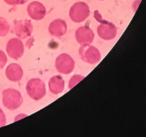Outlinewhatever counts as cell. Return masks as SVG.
<instances>
[{
	"label": "cell",
	"instance_id": "6da1fadb",
	"mask_svg": "<svg viewBox=\"0 0 146 137\" xmlns=\"http://www.w3.org/2000/svg\"><path fill=\"white\" fill-rule=\"evenodd\" d=\"M3 105L10 111H14L19 108L23 103L21 93L14 88H7L2 92Z\"/></svg>",
	"mask_w": 146,
	"mask_h": 137
},
{
	"label": "cell",
	"instance_id": "30bf717a",
	"mask_svg": "<svg viewBox=\"0 0 146 137\" xmlns=\"http://www.w3.org/2000/svg\"><path fill=\"white\" fill-rule=\"evenodd\" d=\"M29 16L32 19L39 21L43 19L46 14V9L42 3L34 1L30 3L27 9Z\"/></svg>",
	"mask_w": 146,
	"mask_h": 137
},
{
	"label": "cell",
	"instance_id": "52a82bcc",
	"mask_svg": "<svg viewBox=\"0 0 146 137\" xmlns=\"http://www.w3.org/2000/svg\"><path fill=\"white\" fill-rule=\"evenodd\" d=\"M6 51L7 54L13 59L18 60L21 58L24 53V46L21 39L12 38L9 40L6 47Z\"/></svg>",
	"mask_w": 146,
	"mask_h": 137
},
{
	"label": "cell",
	"instance_id": "d6986e66",
	"mask_svg": "<svg viewBox=\"0 0 146 137\" xmlns=\"http://www.w3.org/2000/svg\"><path fill=\"white\" fill-rule=\"evenodd\" d=\"M100 1H104V0H100Z\"/></svg>",
	"mask_w": 146,
	"mask_h": 137
},
{
	"label": "cell",
	"instance_id": "7c38bea8",
	"mask_svg": "<svg viewBox=\"0 0 146 137\" xmlns=\"http://www.w3.org/2000/svg\"><path fill=\"white\" fill-rule=\"evenodd\" d=\"M6 76L12 82H18L22 78L24 71L21 66L16 63H12L8 65L6 68Z\"/></svg>",
	"mask_w": 146,
	"mask_h": 137
},
{
	"label": "cell",
	"instance_id": "277c9868",
	"mask_svg": "<svg viewBox=\"0 0 146 137\" xmlns=\"http://www.w3.org/2000/svg\"><path fill=\"white\" fill-rule=\"evenodd\" d=\"M79 54L82 61L92 65L98 64L101 59L100 51L91 44L81 46L79 49Z\"/></svg>",
	"mask_w": 146,
	"mask_h": 137
},
{
	"label": "cell",
	"instance_id": "e0dca14e",
	"mask_svg": "<svg viewBox=\"0 0 146 137\" xmlns=\"http://www.w3.org/2000/svg\"><path fill=\"white\" fill-rule=\"evenodd\" d=\"M7 124V118L3 110L0 108V127H2Z\"/></svg>",
	"mask_w": 146,
	"mask_h": 137
},
{
	"label": "cell",
	"instance_id": "4fadbf2b",
	"mask_svg": "<svg viewBox=\"0 0 146 137\" xmlns=\"http://www.w3.org/2000/svg\"><path fill=\"white\" fill-rule=\"evenodd\" d=\"M64 86L65 82L64 78L59 75L54 76L48 81V88L50 91L55 95L62 93L64 90Z\"/></svg>",
	"mask_w": 146,
	"mask_h": 137
},
{
	"label": "cell",
	"instance_id": "9c48e42d",
	"mask_svg": "<svg viewBox=\"0 0 146 137\" xmlns=\"http://www.w3.org/2000/svg\"><path fill=\"white\" fill-rule=\"evenodd\" d=\"M95 34L90 27L84 26L77 29L75 33V38L81 46L90 45L93 43Z\"/></svg>",
	"mask_w": 146,
	"mask_h": 137
},
{
	"label": "cell",
	"instance_id": "9a60e30c",
	"mask_svg": "<svg viewBox=\"0 0 146 137\" xmlns=\"http://www.w3.org/2000/svg\"><path fill=\"white\" fill-rule=\"evenodd\" d=\"M84 78V76L78 75V74L73 76L69 81V84H68V88H69L70 89H71V88H72L73 87L75 86L78 83H79L80 81H81Z\"/></svg>",
	"mask_w": 146,
	"mask_h": 137
},
{
	"label": "cell",
	"instance_id": "5bb4252c",
	"mask_svg": "<svg viewBox=\"0 0 146 137\" xmlns=\"http://www.w3.org/2000/svg\"><path fill=\"white\" fill-rule=\"evenodd\" d=\"M10 26L4 17H0V37H5L9 31Z\"/></svg>",
	"mask_w": 146,
	"mask_h": 137
},
{
	"label": "cell",
	"instance_id": "8fae6325",
	"mask_svg": "<svg viewBox=\"0 0 146 137\" xmlns=\"http://www.w3.org/2000/svg\"><path fill=\"white\" fill-rule=\"evenodd\" d=\"M67 24L64 20L57 19L54 20L48 26V32L55 37H61L67 32Z\"/></svg>",
	"mask_w": 146,
	"mask_h": 137
},
{
	"label": "cell",
	"instance_id": "5b68a950",
	"mask_svg": "<svg viewBox=\"0 0 146 137\" xmlns=\"http://www.w3.org/2000/svg\"><path fill=\"white\" fill-rule=\"evenodd\" d=\"M55 67L60 74H69L75 68V61L69 54L64 53L58 55L56 58Z\"/></svg>",
	"mask_w": 146,
	"mask_h": 137
},
{
	"label": "cell",
	"instance_id": "2e32d148",
	"mask_svg": "<svg viewBox=\"0 0 146 137\" xmlns=\"http://www.w3.org/2000/svg\"><path fill=\"white\" fill-rule=\"evenodd\" d=\"M7 62V57L5 53L0 50V69L3 68Z\"/></svg>",
	"mask_w": 146,
	"mask_h": 137
},
{
	"label": "cell",
	"instance_id": "ba28073f",
	"mask_svg": "<svg viewBox=\"0 0 146 137\" xmlns=\"http://www.w3.org/2000/svg\"><path fill=\"white\" fill-rule=\"evenodd\" d=\"M97 32L100 38L106 41H110L115 38L118 29L113 23L104 21L98 27Z\"/></svg>",
	"mask_w": 146,
	"mask_h": 137
},
{
	"label": "cell",
	"instance_id": "8992f818",
	"mask_svg": "<svg viewBox=\"0 0 146 137\" xmlns=\"http://www.w3.org/2000/svg\"><path fill=\"white\" fill-rule=\"evenodd\" d=\"M34 31V27L31 20L22 19L14 21V32L20 39H25L31 37Z\"/></svg>",
	"mask_w": 146,
	"mask_h": 137
},
{
	"label": "cell",
	"instance_id": "7a4b0ae2",
	"mask_svg": "<svg viewBox=\"0 0 146 137\" xmlns=\"http://www.w3.org/2000/svg\"><path fill=\"white\" fill-rule=\"evenodd\" d=\"M26 90L29 96L35 101L41 100L46 94L45 84L42 80L38 78L30 79L27 83Z\"/></svg>",
	"mask_w": 146,
	"mask_h": 137
},
{
	"label": "cell",
	"instance_id": "ac0fdd59",
	"mask_svg": "<svg viewBox=\"0 0 146 137\" xmlns=\"http://www.w3.org/2000/svg\"><path fill=\"white\" fill-rule=\"evenodd\" d=\"M4 1L9 5H18L21 4V0H4Z\"/></svg>",
	"mask_w": 146,
	"mask_h": 137
},
{
	"label": "cell",
	"instance_id": "3957f363",
	"mask_svg": "<svg viewBox=\"0 0 146 137\" xmlns=\"http://www.w3.org/2000/svg\"><path fill=\"white\" fill-rule=\"evenodd\" d=\"M90 14L89 6L84 1H78L73 4L69 10V17L75 23L85 21Z\"/></svg>",
	"mask_w": 146,
	"mask_h": 137
}]
</instances>
